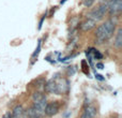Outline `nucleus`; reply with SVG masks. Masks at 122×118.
Returning a JSON list of instances; mask_svg holds the SVG:
<instances>
[{
	"label": "nucleus",
	"mask_w": 122,
	"mask_h": 118,
	"mask_svg": "<svg viewBox=\"0 0 122 118\" xmlns=\"http://www.w3.org/2000/svg\"><path fill=\"white\" fill-rule=\"evenodd\" d=\"M45 98H46V97H45V94L42 93V92H39V91L34 92V93L32 94V101H33V102H39V101H42L43 99H45Z\"/></svg>",
	"instance_id": "9b49d317"
},
{
	"label": "nucleus",
	"mask_w": 122,
	"mask_h": 118,
	"mask_svg": "<svg viewBox=\"0 0 122 118\" xmlns=\"http://www.w3.org/2000/svg\"><path fill=\"white\" fill-rule=\"evenodd\" d=\"M113 47L117 51H121L122 48V28H118L117 32H116L115 39H113Z\"/></svg>",
	"instance_id": "6e6552de"
},
{
	"label": "nucleus",
	"mask_w": 122,
	"mask_h": 118,
	"mask_svg": "<svg viewBox=\"0 0 122 118\" xmlns=\"http://www.w3.org/2000/svg\"><path fill=\"white\" fill-rule=\"evenodd\" d=\"M40 51H41V40H39V42H38V46H36L35 51H34V53L32 54V57H31V59H32V64L34 63V61H35L36 58H38L39 54H40Z\"/></svg>",
	"instance_id": "f8f14e48"
},
{
	"label": "nucleus",
	"mask_w": 122,
	"mask_h": 118,
	"mask_svg": "<svg viewBox=\"0 0 122 118\" xmlns=\"http://www.w3.org/2000/svg\"><path fill=\"white\" fill-rule=\"evenodd\" d=\"M93 51H94V53H93L94 58H96V59H102V54H100L96 49H93Z\"/></svg>",
	"instance_id": "4468645a"
},
{
	"label": "nucleus",
	"mask_w": 122,
	"mask_h": 118,
	"mask_svg": "<svg viewBox=\"0 0 122 118\" xmlns=\"http://www.w3.org/2000/svg\"><path fill=\"white\" fill-rule=\"evenodd\" d=\"M98 69H100V70H102V69H103V64L102 63H98Z\"/></svg>",
	"instance_id": "dca6fc26"
},
{
	"label": "nucleus",
	"mask_w": 122,
	"mask_h": 118,
	"mask_svg": "<svg viewBox=\"0 0 122 118\" xmlns=\"http://www.w3.org/2000/svg\"><path fill=\"white\" fill-rule=\"evenodd\" d=\"M24 115L26 118H42L44 115V113L41 111H39L36 107H34L33 105L30 106L28 109L24 111Z\"/></svg>",
	"instance_id": "39448f33"
},
{
	"label": "nucleus",
	"mask_w": 122,
	"mask_h": 118,
	"mask_svg": "<svg viewBox=\"0 0 122 118\" xmlns=\"http://www.w3.org/2000/svg\"><path fill=\"white\" fill-rule=\"evenodd\" d=\"M116 27H117V21L112 17L98 25L95 29V43L103 44L110 40L116 32Z\"/></svg>",
	"instance_id": "f257e3e1"
},
{
	"label": "nucleus",
	"mask_w": 122,
	"mask_h": 118,
	"mask_svg": "<svg viewBox=\"0 0 122 118\" xmlns=\"http://www.w3.org/2000/svg\"><path fill=\"white\" fill-rule=\"evenodd\" d=\"M24 111L25 109L23 108V106L21 105H16V106L13 108L12 111V118H20L21 116L24 115Z\"/></svg>",
	"instance_id": "9d476101"
},
{
	"label": "nucleus",
	"mask_w": 122,
	"mask_h": 118,
	"mask_svg": "<svg viewBox=\"0 0 122 118\" xmlns=\"http://www.w3.org/2000/svg\"><path fill=\"white\" fill-rule=\"evenodd\" d=\"M65 1H66V0H61V4H63Z\"/></svg>",
	"instance_id": "a211bd4d"
},
{
	"label": "nucleus",
	"mask_w": 122,
	"mask_h": 118,
	"mask_svg": "<svg viewBox=\"0 0 122 118\" xmlns=\"http://www.w3.org/2000/svg\"><path fill=\"white\" fill-rule=\"evenodd\" d=\"M96 21H94L93 19H90V18H87L85 21H83V24L80 25V28L83 31H90L92 30L93 28L96 27Z\"/></svg>",
	"instance_id": "1a4fd4ad"
},
{
	"label": "nucleus",
	"mask_w": 122,
	"mask_h": 118,
	"mask_svg": "<svg viewBox=\"0 0 122 118\" xmlns=\"http://www.w3.org/2000/svg\"><path fill=\"white\" fill-rule=\"evenodd\" d=\"M109 1V0H102V1H101V2H104V3H107V2H108Z\"/></svg>",
	"instance_id": "f3484780"
},
{
	"label": "nucleus",
	"mask_w": 122,
	"mask_h": 118,
	"mask_svg": "<svg viewBox=\"0 0 122 118\" xmlns=\"http://www.w3.org/2000/svg\"><path fill=\"white\" fill-rule=\"evenodd\" d=\"M2 118H12V115H11L10 113H8V114H5V115L2 116Z\"/></svg>",
	"instance_id": "2eb2a0df"
},
{
	"label": "nucleus",
	"mask_w": 122,
	"mask_h": 118,
	"mask_svg": "<svg viewBox=\"0 0 122 118\" xmlns=\"http://www.w3.org/2000/svg\"><path fill=\"white\" fill-rule=\"evenodd\" d=\"M108 12V6H107V3H104V2H101L96 8H93L89 13L87 14V18L93 19L94 21L98 23V21H103L105 17V15Z\"/></svg>",
	"instance_id": "f03ea898"
},
{
	"label": "nucleus",
	"mask_w": 122,
	"mask_h": 118,
	"mask_svg": "<svg viewBox=\"0 0 122 118\" xmlns=\"http://www.w3.org/2000/svg\"><path fill=\"white\" fill-rule=\"evenodd\" d=\"M107 6H108V14L110 17H119L122 12V0H109L107 2Z\"/></svg>",
	"instance_id": "7ed1b4c3"
},
{
	"label": "nucleus",
	"mask_w": 122,
	"mask_h": 118,
	"mask_svg": "<svg viewBox=\"0 0 122 118\" xmlns=\"http://www.w3.org/2000/svg\"><path fill=\"white\" fill-rule=\"evenodd\" d=\"M96 113L98 111L94 105H88V106H85L80 115V118H94L96 116Z\"/></svg>",
	"instance_id": "0eeeda50"
},
{
	"label": "nucleus",
	"mask_w": 122,
	"mask_h": 118,
	"mask_svg": "<svg viewBox=\"0 0 122 118\" xmlns=\"http://www.w3.org/2000/svg\"><path fill=\"white\" fill-rule=\"evenodd\" d=\"M94 2H95V0H85V1H83V5H85L86 8H90V6L93 5Z\"/></svg>",
	"instance_id": "ddd939ff"
},
{
	"label": "nucleus",
	"mask_w": 122,
	"mask_h": 118,
	"mask_svg": "<svg viewBox=\"0 0 122 118\" xmlns=\"http://www.w3.org/2000/svg\"><path fill=\"white\" fill-rule=\"evenodd\" d=\"M60 111V104L58 101H53V102H47L46 106H45L44 115L47 117H53V116L57 115Z\"/></svg>",
	"instance_id": "20e7f679"
},
{
	"label": "nucleus",
	"mask_w": 122,
	"mask_h": 118,
	"mask_svg": "<svg viewBox=\"0 0 122 118\" xmlns=\"http://www.w3.org/2000/svg\"><path fill=\"white\" fill-rule=\"evenodd\" d=\"M44 90L47 92V93L59 94V93H58V86H57V82H56V79H54V78L49 79V81L45 84Z\"/></svg>",
	"instance_id": "423d86ee"
}]
</instances>
